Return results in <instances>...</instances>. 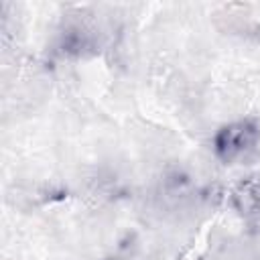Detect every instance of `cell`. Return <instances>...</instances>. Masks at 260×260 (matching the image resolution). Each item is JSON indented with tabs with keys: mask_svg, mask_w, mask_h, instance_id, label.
I'll list each match as a JSON object with an SVG mask.
<instances>
[{
	"mask_svg": "<svg viewBox=\"0 0 260 260\" xmlns=\"http://www.w3.org/2000/svg\"><path fill=\"white\" fill-rule=\"evenodd\" d=\"M258 140V128L250 120L234 122L230 126H223L215 136V154L223 162H232L238 156L246 154Z\"/></svg>",
	"mask_w": 260,
	"mask_h": 260,
	"instance_id": "6da1fadb",
	"label": "cell"
}]
</instances>
